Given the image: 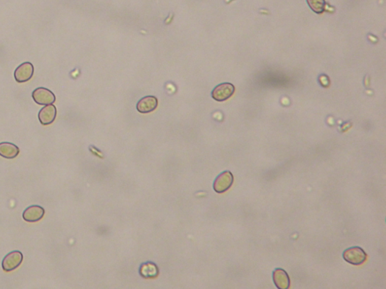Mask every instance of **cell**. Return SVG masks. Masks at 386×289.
<instances>
[{"instance_id": "cell-1", "label": "cell", "mask_w": 386, "mask_h": 289, "mask_svg": "<svg viewBox=\"0 0 386 289\" xmlns=\"http://www.w3.org/2000/svg\"><path fill=\"white\" fill-rule=\"evenodd\" d=\"M342 257L349 264L360 265L367 260V253L361 247L353 246L345 250L342 253Z\"/></svg>"}, {"instance_id": "cell-2", "label": "cell", "mask_w": 386, "mask_h": 289, "mask_svg": "<svg viewBox=\"0 0 386 289\" xmlns=\"http://www.w3.org/2000/svg\"><path fill=\"white\" fill-rule=\"evenodd\" d=\"M234 182L233 175L230 171H224L220 174L214 182V189L217 193L226 192L232 186Z\"/></svg>"}, {"instance_id": "cell-3", "label": "cell", "mask_w": 386, "mask_h": 289, "mask_svg": "<svg viewBox=\"0 0 386 289\" xmlns=\"http://www.w3.org/2000/svg\"><path fill=\"white\" fill-rule=\"evenodd\" d=\"M235 90L233 85L231 83H222L214 88L212 96L217 101L223 102L233 95Z\"/></svg>"}, {"instance_id": "cell-4", "label": "cell", "mask_w": 386, "mask_h": 289, "mask_svg": "<svg viewBox=\"0 0 386 289\" xmlns=\"http://www.w3.org/2000/svg\"><path fill=\"white\" fill-rule=\"evenodd\" d=\"M23 261V255L21 252L13 251L5 256L2 262L3 270L6 272L12 271L18 268Z\"/></svg>"}, {"instance_id": "cell-5", "label": "cell", "mask_w": 386, "mask_h": 289, "mask_svg": "<svg viewBox=\"0 0 386 289\" xmlns=\"http://www.w3.org/2000/svg\"><path fill=\"white\" fill-rule=\"evenodd\" d=\"M32 98L36 103L43 106L55 103V96L52 91L44 88H39L32 92Z\"/></svg>"}, {"instance_id": "cell-6", "label": "cell", "mask_w": 386, "mask_h": 289, "mask_svg": "<svg viewBox=\"0 0 386 289\" xmlns=\"http://www.w3.org/2000/svg\"><path fill=\"white\" fill-rule=\"evenodd\" d=\"M34 68L32 63L27 62L17 68L15 72V78L18 82L23 83L29 81L33 75Z\"/></svg>"}, {"instance_id": "cell-7", "label": "cell", "mask_w": 386, "mask_h": 289, "mask_svg": "<svg viewBox=\"0 0 386 289\" xmlns=\"http://www.w3.org/2000/svg\"><path fill=\"white\" fill-rule=\"evenodd\" d=\"M158 106V100L154 96H147L138 101L137 109L141 113L146 114L153 112Z\"/></svg>"}, {"instance_id": "cell-8", "label": "cell", "mask_w": 386, "mask_h": 289, "mask_svg": "<svg viewBox=\"0 0 386 289\" xmlns=\"http://www.w3.org/2000/svg\"><path fill=\"white\" fill-rule=\"evenodd\" d=\"M45 210L40 205H30L24 210L23 218L27 222H37L43 219Z\"/></svg>"}, {"instance_id": "cell-9", "label": "cell", "mask_w": 386, "mask_h": 289, "mask_svg": "<svg viewBox=\"0 0 386 289\" xmlns=\"http://www.w3.org/2000/svg\"><path fill=\"white\" fill-rule=\"evenodd\" d=\"M275 286L279 289H288L291 285L289 276L284 269L276 268L272 273Z\"/></svg>"}, {"instance_id": "cell-10", "label": "cell", "mask_w": 386, "mask_h": 289, "mask_svg": "<svg viewBox=\"0 0 386 289\" xmlns=\"http://www.w3.org/2000/svg\"><path fill=\"white\" fill-rule=\"evenodd\" d=\"M57 115V109L52 104L47 105L40 110L39 120L43 125H49L53 123Z\"/></svg>"}, {"instance_id": "cell-11", "label": "cell", "mask_w": 386, "mask_h": 289, "mask_svg": "<svg viewBox=\"0 0 386 289\" xmlns=\"http://www.w3.org/2000/svg\"><path fill=\"white\" fill-rule=\"evenodd\" d=\"M159 273V268L156 264L153 262L144 263L139 267V274L146 279L157 277Z\"/></svg>"}, {"instance_id": "cell-12", "label": "cell", "mask_w": 386, "mask_h": 289, "mask_svg": "<svg viewBox=\"0 0 386 289\" xmlns=\"http://www.w3.org/2000/svg\"><path fill=\"white\" fill-rule=\"evenodd\" d=\"M19 152V148L13 143H0V156L5 158H15L18 155Z\"/></svg>"}, {"instance_id": "cell-13", "label": "cell", "mask_w": 386, "mask_h": 289, "mask_svg": "<svg viewBox=\"0 0 386 289\" xmlns=\"http://www.w3.org/2000/svg\"><path fill=\"white\" fill-rule=\"evenodd\" d=\"M310 9L316 14L323 13L326 7L325 0H306Z\"/></svg>"}]
</instances>
